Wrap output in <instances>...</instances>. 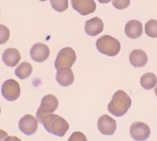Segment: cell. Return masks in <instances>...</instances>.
Returning <instances> with one entry per match:
<instances>
[{
  "label": "cell",
  "instance_id": "obj_13",
  "mask_svg": "<svg viewBox=\"0 0 157 141\" xmlns=\"http://www.w3.org/2000/svg\"><path fill=\"white\" fill-rule=\"evenodd\" d=\"M74 75L72 70L69 67L60 68L57 70L56 80L63 87L69 86L74 81Z\"/></svg>",
  "mask_w": 157,
  "mask_h": 141
},
{
  "label": "cell",
  "instance_id": "obj_14",
  "mask_svg": "<svg viewBox=\"0 0 157 141\" xmlns=\"http://www.w3.org/2000/svg\"><path fill=\"white\" fill-rule=\"evenodd\" d=\"M143 32L142 24L138 20H130L126 24L125 27V33L128 37L135 39L140 37Z\"/></svg>",
  "mask_w": 157,
  "mask_h": 141
},
{
  "label": "cell",
  "instance_id": "obj_21",
  "mask_svg": "<svg viewBox=\"0 0 157 141\" xmlns=\"http://www.w3.org/2000/svg\"><path fill=\"white\" fill-rule=\"evenodd\" d=\"M10 36L9 29L4 25L0 24V45L5 44L8 41Z\"/></svg>",
  "mask_w": 157,
  "mask_h": 141
},
{
  "label": "cell",
  "instance_id": "obj_8",
  "mask_svg": "<svg viewBox=\"0 0 157 141\" xmlns=\"http://www.w3.org/2000/svg\"><path fill=\"white\" fill-rule=\"evenodd\" d=\"M19 129L26 135H34L38 129L37 119L32 115L24 116L19 121Z\"/></svg>",
  "mask_w": 157,
  "mask_h": 141
},
{
  "label": "cell",
  "instance_id": "obj_6",
  "mask_svg": "<svg viewBox=\"0 0 157 141\" xmlns=\"http://www.w3.org/2000/svg\"><path fill=\"white\" fill-rule=\"evenodd\" d=\"M21 89L18 83L14 79H8L2 86V94L4 98L10 101L16 100L20 95Z\"/></svg>",
  "mask_w": 157,
  "mask_h": 141
},
{
  "label": "cell",
  "instance_id": "obj_16",
  "mask_svg": "<svg viewBox=\"0 0 157 141\" xmlns=\"http://www.w3.org/2000/svg\"><path fill=\"white\" fill-rule=\"evenodd\" d=\"M129 60L131 65L135 67H142L148 62V57L146 53L141 49L134 50L130 53Z\"/></svg>",
  "mask_w": 157,
  "mask_h": 141
},
{
  "label": "cell",
  "instance_id": "obj_4",
  "mask_svg": "<svg viewBox=\"0 0 157 141\" xmlns=\"http://www.w3.org/2000/svg\"><path fill=\"white\" fill-rule=\"evenodd\" d=\"M59 106V100L56 97L52 95L45 96L41 101L40 106L38 108L36 112V118L39 122L42 124V120L46 116L51 114L55 112Z\"/></svg>",
  "mask_w": 157,
  "mask_h": 141
},
{
  "label": "cell",
  "instance_id": "obj_28",
  "mask_svg": "<svg viewBox=\"0 0 157 141\" xmlns=\"http://www.w3.org/2000/svg\"><path fill=\"white\" fill-rule=\"evenodd\" d=\"M0 114H1V108H0Z\"/></svg>",
  "mask_w": 157,
  "mask_h": 141
},
{
  "label": "cell",
  "instance_id": "obj_26",
  "mask_svg": "<svg viewBox=\"0 0 157 141\" xmlns=\"http://www.w3.org/2000/svg\"><path fill=\"white\" fill-rule=\"evenodd\" d=\"M155 94H156V96H157V85H156L155 88Z\"/></svg>",
  "mask_w": 157,
  "mask_h": 141
},
{
  "label": "cell",
  "instance_id": "obj_3",
  "mask_svg": "<svg viewBox=\"0 0 157 141\" xmlns=\"http://www.w3.org/2000/svg\"><path fill=\"white\" fill-rule=\"evenodd\" d=\"M96 47L101 54L109 57H114L119 53L121 45L118 40L111 36L104 35L96 41Z\"/></svg>",
  "mask_w": 157,
  "mask_h": 141
},
{
  "label": "cell",
  "instance_id": "obj_23",
  "mask_svg": "<svg viewBox=\"0 0 157 141\" xmlns=\"http://www.w3.org/2000/svg\"><path fill=\"white\" fill-rule=\"evenodd\" d=\"M69 141L71 140H84L86 141V137H85L83 133L79 132H76L73 134V135L70 137L69 139Z\"/></svg>",
  "mask_w": 157,
  "mask_h": 141
},
{
  "label": "cell",
  "instance_id": "obj_27",
  "mask_svg": "<svg viewBox=\"0 0 157 141\" xmlns=\"http://www.w3.org/2000/svg\"><path fill=\"white\" fill-rule=\"evenodd\" d=\"M41 2H45V1H47V0H40Z\"/></svg>",
  "mask_w": 157,
  "mask_h": 141
},
{
  "label": "cell",
  "instance_id": "obj_2",
  "mask_svg": "<svg viewBox=\"0 0 157 141\" xmlns=\"http://www.w3.org/2000/svg\"><path fill=\"white\" fill-rule=\"evenodd\" d=\"M46 131L52 135L63 137L69 128V124L62 117L56 114H48L42 120Z\"/></svg>",
  "mask_w": 157,
  "mask_h": 141
},
{
  "label": "cell",
  "instance_id": "obj_12",
  "mask_svg": "<svg viewBox=\"0 0 157 141\" xmlns=\"http://www.w3.org/2000/svg\"><path fill=\"white\" fill-rule=\"evenodd\" d=\"M103 26L104 25L103 21L99 18L95 17L85 22V30L88 35L91 37H95L102 32Z\"/></svg>",
  "mask_w": 157,
  "mask_h": 141
},
{
  "label": "cell",
  "instance_id": "obj_7",
  "mask_svg": "<svg viewBox=\"0 0 157 141\" xmlns=\"http://www.w3.org/2000/svg\"><path fill=\"white\" fill-rule=\"evenodd\" d=\"M130 135L135 140H145L151 135V129L149 126L141 122L133 123L130 126Z\"/></svg>",
  "mask_w": 157,
  "mask_h": 141
},
{
  "label": "cell",
  "instance_id": "obj_20",
  "mask_svg": "<svg viewBox=\"0 0 157 141\" xmlns=\"http://www.w3.org/2000/svg\"><path fill=\"white\" fill-rule=\"evenodd\" d=\"M52 8L56 12H63L69 7L68 0H50Z\"/></svg>",
  "mask_w": 157,
  "mask_h": 141
},
{
  "label": "cell",
  "instance_id": "obj_11",
  "mask_svg": "<svg viewBox=\"0 0 157 141\" xmlns=\"http://www.w3.org/2000/svg\"><path fill=\"white\" fill-rule=\"evenodd\" d=\"M32 59L35 62L42 63L48 59L50 55V49L47 45L43 43H36L30 50Z\"/></svg>",
  "mask_w": 157,
  "mask_h": 141
},
{
  "label": "cell",
  "instance_id": "obj_24",
  "mask_svg": "<svg viewBox=\"0 0 157 141\" xmlns=\"http://www.w3.org/2000/svg\"><path fill=\"white\" fill-rule=\"evenodd\" d=\"M6 137H8V133L0 130V140H5Z\"/></svg>",
  "mask_w": 157,
  "mask_h": 141
},
{
  "label": "cell",
  "instance_id": "obj_25",
  "mask_svg": "<svg viewBox=\"0 0 157 141\" xmlns=\"http://www.w3.org/2000/svg\"><path fill=\"white\" fill-rule=\"evenodd\" d=\"M111 1L112 0H98V2L99 3H108Z\"/></svg>",
  "mask_w": 157,
  "mask_h": 141
},
{
  "label": "cell",
  "instance_id": "obj_17",
  "mask_svg": "<svg viewBox=\"0 0 157 141\" xmlns=\"http://www.w3.org/2000/svg\"><path fill=\"white\" fill-rule=\"evenodd\" d=\"M33 73V66L28 62H23L19 65L16 70L15 74L20 79H26Z\"/></svg>",
  "mask_w": 157,
  "mask_h": 141
},
{
  "label": "cell",
  "instance_id": "obj_19",
  "mask_svg": "<svg viewBox=\"0 0 157 141\" xmlns=\"http://www.w3.org/2000/svg\"><path fill=\"white\" fill-rule=\"evenodd\" d=\"M145 33L151 38H157V20H151L145 24Z\"/></svg>",
  "mask_w": 157,
  "mask_h": 141
},
{
  "label": "cell",
  "instance_id": "obj_9",
  "mask_svg": "<svg viewBox=\"0 0 157 141\" xmlns=\"http://www.w3.org/2000/svg\"><path fill=\"white\" fill-rule=\"evenodd\" d=\"M71 6L82 16H87L94 13L96 10L94 0H71Z\"/></svg>",
  "mask_w": 157,
  "mask_h": 141
},
{
  "label": "cell",
  "instance_id": "obj_1",
  "mask_svg": "<svg viewBox=\"0 0 157 141\" xmlns=\"http://www.w3.org/2000/svg\"><path fill=\"white\" fill-rule=\"evenodd\" d=\"M132 105V100L123 90H118L113 94L108 106V111L117 117L123 116L127 113Z\"/></svg>",
  "mask_w": 157,
  "mask_h": 141
},
{
  "label": "cell",
  "instance_id": "obj_18",
  "mask_svg": "<svg viewBox=\"0 0 157 141\" xmlns=\"http://www.w3.org/2000/svg\"><path fill=\"white\" fill-rule=\"evenodd\" d=\"M157 78L152 73H147L143 75L140 78V84L144 89L146 90L152 89L156 85Z\"/></svg>",
  "mask_w": 157,
  "mask_h": 141
},
{
  "label": "cell",
  "instance_id": "obj_15",
  "mask_svg": "<svg viewBox=\"0 0 157 141\" xmlns=\"http://www.w3.org/2000/svg\"><path fill=\"white\" fill-rule=\"evenodd\" d=\"M21 55L20 52L16 49L10 48L3 52L2 60L7 66L10 67H15L20 62Z\"/></svg>",
  "mask_w": 157,
  "mask_h": 141
},
{
  "label": "cell",
  "instance_id": "obj_10",
  "mask_svg": "<svg viewBox=\"0 0 157 141\" xmlns=\"http://www.w3.org/2000/svg\"><path fill=\"white\" fill-rule=\"evenodd\" d=\"M98 128L102 135H112L117 128L116 121L108 115L101 116L98 122Z\"/></svg>",
  "mask_w": 157,
  "mask_h": 141
},
{
  "label": "cell",
  "instance_id": "obj_22",
  "mask_svg": "<svg viewBox=\"0 0 157 141\" xmlns=\"http://www.w3.org/2000/svg\"><path fill=\"white\" fill-rule=\"evenodd\" d=\"M112 4L117 9L124 10L130 6V0H112Z\"/></svg>",
  "mask_w": 157,
  "mask_h": 141
},
{
  "label": "cell",
  "instance_id": "obj_5",
  "mask_svg": "<svg viewBox=\"0 0 157 141\" xmlns=\"http://www.w3.org/2000/svg\"><path fill=\"white\" fill-rule=\"evenodd\" d=\"M76 59V54L73 49L70 47L64 48L59 52L55 60V66L56 69L58 70L63 67L71 68L75 63Z\"/></svg>",
  "mask_w": 157,
  "mask_h": 141
}]
</instances>
